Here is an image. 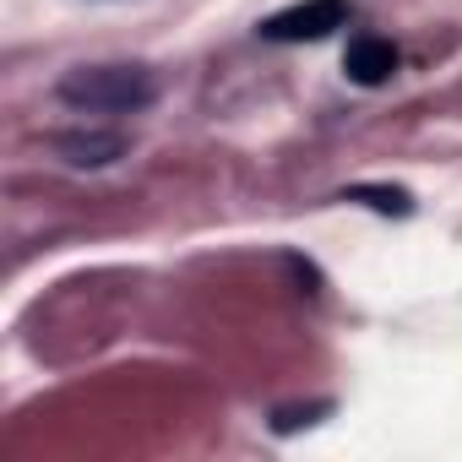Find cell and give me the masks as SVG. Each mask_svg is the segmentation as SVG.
Instances as JSON below:
<instances>
[{"instance_id":"3","label":"cell","mask_w":462,"mask_h":462,"mask_svg":"<svg viewBox=\"0 0 462 462\" xmlns=\"http://www.w3.org/2000/svg\"><path fill=\"white\" fill-rule=\"evenodd\" d=\"M343 71H348L359 88H381V82H392V71H397V44H392V39H375V33H359V39L348 44V55H343Z\"/></svg>"},{"instance_id":"1","label":"cell","mask_w":462,"mask_h":462,"mask_svg":"<svg viewBox=\"0 0 462 462\" xmlns=\"http://www.w3.org/2000/svg\"><path fill=\"white\" fill-rule=\"evenodd\" d=\"M158 93L147 66H82L60 82V98L88 115H136Z\"/></svg>"},{"instance_id":"4","label":"cell","mask_w":462,"mask_h":462,"mask_svg":"<svg viewBox=\"0 0 462 462\" xmlns=\"http://www.w3.org/2000/svg\"><path fill=\"white\" fill-rule=\"evenodd\" d=\"M60 152L71 163H115L125 152L120 136H98V131H77V136H60Z\"/></svg>"},{"instance_id":"5","label":"cell","mask_w":462,"mask_h":462,"mask_svg":"<svg viewBox=\"0 0 462 462\" xmlns=\"http://www.w3.org/2000/svg\"><path fill=\"white\" fill-rule=\"evenodd\" d=\"M343 201H365V207H375V212H397V217H408L413 212V196L408 190H386V185H354V190H343Z\"/></svg>"},{"instance_id":"2","label":"cell","mask_w":462,"mask_h":462,"mask_svg":"<svg viewBox=\"0 0 462 462\" xmlns=\"http://www.w3.org/2000/svg\"><path fill=\"white\" fill-rule=\"evenodd\" d=\"M348 17H354L348 0H300V6L262 23V39H273V44H316V39L348 28Z\"/></svg>"}]
</instances>
